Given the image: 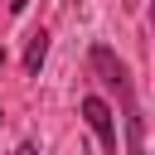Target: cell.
I'll return each instance as SVG.
<instances>
[{"mask_svg": "<svg viewBox=\"0 0 155 155\" xmlns=\"http://www.w3.org/2000/svg\"><path fill=\"white\" fill-rule=\"evenodd\" d=\"M92 73L121 97V121H126V155H145V116H140V107H136V87H131V73H126V63L107 48V44H97L92 53Z\"/></svg>", "mask_w": 155, "mask_h": 155, "instance_id": "1", "label": "cell"}, {"mask_svg": "<svg viewBox=\"0 0 155 155\" xmlns=\"http://www.w3.org/2000/svg\"><path fill=\"white\" fill-rule=\"evenodd\" d=\"M82 121L97 131L102 150H107V155H116V116H111V107H107L102 97H82Z\"/></svg>", "mask_w": 155, "mask_h": 155, "instance_id": "2", "label": "cell"}, {"mask_svg": "<svg viewBox=\"0 0 155 155\" xmlns=\"http://www.w3.org/2000/svg\"><path fill=\"white\" fill-rule=\"evenodd\" d=\"M44 58H48V34H44V29H34V34H29V48H24V73H29V78H39Z\"/></svg>", "mask_w": 155, "mask_h": 155, "instance_id": "3", "label": "cell"}, {"mask_svg": "<svg viewBox=\"0 0 155 155\" xmlns=\"http://www.w3.org/2000/svg\"><path fill=\"white\" fill-rule=\"evenodd\" d=\"M15 155H39V150H34V145H29V140H24V145H19V150H15Z\"/></svg>", "mask_w": 155, "mask_h": 155, "instance_id": "4", "label": "cell"}, {"mask_svg": "<svg viewBox=\"0 0 155 155\" xmlns=\"http://www.w3.org/2000/svg\"><path fill=\"white\" fill-rule=\"evenodd\" d=\"M0 68H5V48H0Z\"/></svg>", "mask_w": 155, "mask_h": 155, "instance_id": "5", "label": "cell"}]
</instances>
